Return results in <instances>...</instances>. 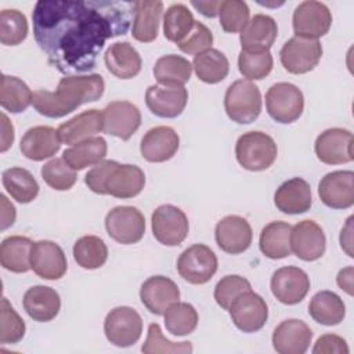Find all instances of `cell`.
Instances as JSON below:
<instances>
[{"label": "cell", "instance_id": "6da1fadb", "mask_svg": "<svg viewBox=\"0 0 354 354\" xmlns=\"http://www.w3.org/2000/svg\"><path fill=\"white\" fill-rule=\"evenodd\" d=\"M134 1L39 0L32 12L33 35L51 66L62 75L90 72L106 40L126 35Z\"/></svg>", "mask_w": 354, "mask_h": 354}, {"label": "cell", "instance_id": "7a4b0ae2", "mask_svg": "<svg viewBox=\"0 0 354 354\" xmlns=\"http://www.w3.org/2000/svg\"><path fill=\"white\" fill-rule=\"evenodd\" d=\"M104 88L105 82L98 73L66 76L59 80L55 91L36 90L32 105L40 115L57 119L66 116L86 102L100 100Z\"/></svg>", "mask_w": 354, "mask_h": 354}, {"label": "cell", "instance_id": "3957f363", "mask_svg": "<svg viewBox=\"0 0 354 354\" xmlns=\"http://www.w3.org/2000/svg\"><path fill=\"white\" fill-rule=\"evenodd\" d=\"M84 183L94 194L130 199L144 189L145 174L136 165H122L106 159L88 170Z\"/></svg>", "mask_w": 354, "mask_h": 354}, {"label": "cell", "instance_id": "277c9868", "mask_svg": "<svg viewBox=\"0 0 354 354\" xmlns=\"http://www.w3.org/2000/svg\"><path fill=\"white\" fill-rule=\"evenodd\" d=\"M261 104L259 87L246 79L231 83L224 95V108L228 118L239 124L254 122L261 112Z\"/></svg>", "mask_w": 354, "mask_h": 354}, {"label": "cell", "instance_id": "5b68a950", "mask_svg": "<svg viewBox=\"0 0 354 354\" xmlns=\"http://www.w3.org/2000/svg\"><path fill=\"white\" fill-rule=\"evenodd\" d=\"M278 148L271 136L263 131L243 133L235 144L238 163L250 171L268 169L277 159Z\"/></svg>", "mask_w": 354, "mask_h": 354}, {"label": "cell", "instance_id": "8992f818", "mask_svg": "<svg viewBox=\"0 0 354 354\" xmlns=\"http://www.w3.org/2000/svg\"><path fill=\"white\" fill-rule=\"evenodd\" d=\"M266 108L275 122L282 124L293 123L303 113L304 95L297 86L288 82H279L267 90Z\"/></svg>", "mask_w": 354, "mask_h": 354}, {"label": "cell", "instance_id": "52a82bcc", "mask_svg": "<svg viewBox=\"0 0 354 354\" xmlns=\"http://www.w3.org/2000/svg\"><path fill=\"white\" fill-rule=\"evenodd\" d=\"M217 267V256L203 243H195L187 248L177 260V271L180 277L192 285H203L209 282L216 274Z\"/></svg>", "mask_w": 354, "mask_h": 354}, {"label": "cell", "instance_id": "ba28073f", "mask_svg": "<svg viewBox=\"0 0 354 354\" xmlns=\"http://www.w3.org/2000/svg\"><path fill=\"white\" fill-rule=\"evenodd\" d=\"M104 333L108 342L113 346L130 347L141 337V315L134 308L127 306L115 307L105 317Z\"/></svg>", "mask_w": 354, "mask_h": 354}, {"label": "cell", "instance_id": "9c48e42d", "mask_svg": "<svg viewBox=\"0 0 354 354\" xmlns=\"http://www.w3.org/2000/svg\"><path fill=\"white\" fill-rule=\"evenodd\" d=\"M108 235L118 243L133 245L145 234L144 214L134 206H116L105 216Z\"/></svg>", "mask_w": 354, "mask_h": 354}, {"label": "cell", "instance_id": "30bf717a", "mask_svg": "<svg viewBox=\"0 0 354 354\" xmlns=\"http://www.w3.org/2000/svg\"><path fill=\"white\" fill-rule=\"evenodd\" d=\"M155 239L165 246H177L188 235L189 224L185 213L174 205L158 206L151 217Z\"/></svg>", "mask_w": 354, "mask_h": 354}, {"label": "cell", "instance_id": "8fae6325", "mask_svg": "<svg viewBox=\"0 0 354 354\" xmlns=\"http://www.w3.org/2000/svg\"><path fill=\"white\" fill-rule=\"evenodd\" d=\"M227 311L230 313L234 325L245 333L260 330L268 318L266 300L252 289L236 296Z\"/></svg>", "mask_w": 354, "mask_h": 354}, {"label": "cell", "instance_id": "7c38bea8", "mask_svg": "<svg viewBox=\"0 0 354 354\" xmlns=\"http://www.w3.org/2000/svg\"><path fill=\"white\" fill-rule=\"evenodd\" d=\"M292 21L293 30L297 37L318 40L329 32L332 14L324 3L306 0L295 8Z\"/></svg>", "mask_w": 354, "mask_h": 354}, {"label": "cell", "instance_id": "4fadbf2b", "mask_svg": "<svg viewBox=\"0 0 354 354\" xmlns=\"http://www.w3.org/2000/svg\"><path fill=\"white\" fill-rule=\"evenodd\" d=\"M322 57V46L318 40L292 37L279 51L281 64L289 73L303 75L313 71Z\"/></svg>", "mask_w": 354, "mask_h": 354}, {"label": "cell", "instance_id": "5bb4252c", "mask_svg": "<svg viewBox=\"0 0 354 354\" xmlns=\"http://www.w3.org/2000/svg\"><path fill=\"white\" fill-rule=\"evenodd\" d=\"M310 278L299 267L286 266L278 268L271 277V292L274 297L286 306L300 303L310 290Z\"/></svg>", "mask_w": 354, "mask_h": 354}, {"label": "cell", "instance_id": "9a60e30c", "mask_svg": "<svg viewBox=\"0 0 354 354\" xmlns=\"http://www.w3.org/2000/svg\"><path fill=\"white\" fill-rule=\"evenodd\" d=\"M141 124L140 109L129 101H112L102 109V131L127 141Z\"/></svg>", "mask_w": 354, "mask_h": 354}, {"label": "cell", "instance_id": "2e32d148", "mask_svg": "<svg viewBox=\"0 0 354 354\" xmlns=\"http://www.w3.org/2000/svg\"><path fill=\"white\" fill-rule=\"evenodd\" d=\"M315 155L325 165H342L354 159L353 133L347 129L332 127L324 130L315 140Z\"/></svg>", "mask_w": 354, "mask_h": 354}, {"label": "cell", "instance_id": "e0dca14e", "mask_svg": "<svg viewBox=\"0 0 354 354\" xmlns=\"http://www.w3.org/2000/svg\"><path fill=\"white\" fill-rule=\"evenodd\" d=\"M326 249L324 230L314 220H303L292 227L290 250L303 261L321 259Z\"/></svg>", "mask_w": 354, "mask_h": 354}, {"label": "cell", "instance_id": "ac0fdd59", "mask_svg": "<svg viewBox=\"0 0 354 354\" xmlns=\"http://www.w3.org/2000/svg\"><path fill=\"white\" fill-rule=\"evenodd\" d=\"M322 203L330 209H348L354 205V173L336 170L325 174L318 184Z\"/></svg>", "mask_w": 354, "mask_h": 354}, {"label": "cell", "instance_id": "d6986e66", "mask_svg": "<svg viewBox=\"0 0 354 354\" xmlns=\"http://www.w3.org/2000/svg\"><path fill=\"white\" fill-rule=\"evenodd\" d=\"M217 246L230 254H239L249 249L253 238V231L246 218L230 214L223 217L214 228Z\"/></svg>", "mask_w": 354, "mask_h": 354}, {"label": "cell", "instance_id": "ffe728a7", "mask_svg": "<svg viewBox=\"0 0 354 354\" xmlns=\"http://www.w3.org/2000/svg\"><path fill=\"white\" fill-rule=\"evenodd\" d=\"M30 267L37 277L55 281L65 275L68 270V261L62 248L58 243L43 239L33 243Z\"/></svg>", "mask_w": 354, "mask_h": 354}, {"label": "cell", "instance_id": "44dd1931", "mask_svg": "<svg viewBox=\"0 0 354 354\" xmlns=\"http://www.w3.org/2000/svg\"><path fill=\"white\" fill-rule=\"evenodd\" d=\"M140 299L151 314L163 315L171 304L180 300V289L170 278L153 275L141 285Z\"/></svg>", "mask_w": 354, "mask_h": 354}, {"label": "cell", "instance_id": "7402d4cb", "mask_svg": "<svg viewBox=\"0 0 354 354\" xmlns=\"http://www.w3.org/2000/svg\"><path fill=\"white\" fill-rule=\"evenodd\" d=\"M271 340L279 354H304L313 340V330L304 321L290 318L274 329Z\"/></svg>", "mask_w": 354, "mask_h": 354}, {"label": "cell", "instance_id": "603a6c76", "mask_svg": "<svg viewBox=\"0 0 354 354\" xmlns=\"http://www.w3.org/2000/svg\"><path fill=\"white\" fill-rule=\"evenodd\" d=\"M188 102V91L184 86L167 87L152 84L147 88L145 104L148 109L159 118H177L185 109Z\"/></svg>", "mask_w": 354, "mask_h": 354}, {"label": "cell", "instance_id": "cb8c5ba5", "mask_svg": "<svg viewBox=\"0 0 354 354\" xmlns=\"http://www.w3.org/2000/svg\"><path fill=\"white\" fill-rule=\"evenodd\" d=\"M180 147V137L169 126H156L149 129L141 138L140 152L142 158L152 163H160L171 159Z\"/></svg>", "mask_w": 354, "mask_h": 354}, {"label": "cell", "instance_id": "d4e9b609", "mask_svg": "<svg viewBox=\"0 0 354 354\" xmlns=\"http://www.w3.org/2000/svg\"><path fill=\"white\" fill-rule=\"evenodd\" d=\"M278 35V26L272 17L256 14L241 30L239 41L246 53L270 51Z\"/></svg>", "mask_w": 354, "mask_h": 354}, {"label": "cell", "instance_id": "484cf974", "mask_svg": "<svg viewBox=\"0 0 354 354\" xmlns=\"http://www.w3.org/2000/svg\"><path fill=\"white\" fill-rule=\"evenodd\" d=\"M59 148L61 140L58 131L51 126H35L28 129L19 144L22 155L35 162L54 156Z\"/></svg>", "mask_w": 354, "mask_h": 354}, {"label": "cell", "instance_id": "4316f807", "mask_svg": "<svg viewBox=\"0 0 354 354\" xmlns=\"http://www.w3.org/2000/svg\"><path fill=\"white\" fill-rule=\"evenodd\" d=\"M274 203L285 214L306 213L313 205L310 184L301 177L286 180L275 191Z\"/></svg>", "mask_w": 354, "mask_h": 354}, {"label": "cell", "instance_id": "83f0119b", "mask_svg": "<svg viewBox=\"0 0 354 354\" xmlns=\"http://www.w3.org/2000/svg\"><path fill=\"white\" fill-rule=\"evenodd\" d=\"M24 310L37 322L53 321L61 308V299L55 289L44 285L29 288L22 299Z\"/></svg>", "mask_w": 354, "mask_h": 354}, {"label": "cell", "instance_id": "f1b7e54d", "mask_svg": "<svg viewBox=\"0 0 354 354\" xmlns=\"http://www.w3.org/2000/svg\"><path fill=\"white\" fill-rule=\"evenodd\" d=\"M57 131L61 142L68 145H75L91 138L94 134L102 131V112L95 108L83 111L72 119L61 123Z\"/></svg>", "mask_w": 354, "mask_h": 354}, {"label": "cell", "instance_id": "f546056e", "mask_svg": "<svg viewBox=\"0 0 354 354\" xmlns=\"http://www.w3.org/2000/svg\"><path fill=\"white\" fill-rule=\"evenodd\" d=\"M104 62L113 76L124 80L137 76L142 65L141 55L129 41L111 44L104 54Z\"/></svg>", "mask_w": 354, "mask_h": 354}, {"label": "cell", "instance_id": "4dcf8cb0", "mask_svg": "<svg viewBox=\"0 0 354 354\" xmlns=\"http://www.w3.org/2000/svg\"><path fill=\"white\" fill-rule=\"evenodd\" d=\"M163 3L155 1H134V17L131 35L137 41L151 43L156 39L159 24L162 19Z\"/></svg>", "mask_w": 354, "mask_h": 354}, {"label": "cell", "instance_id": "1f68e13d", "mask_svg": "<svg viewBox=\"0 0 354 354\" xmlns=\"http://www.w3.org/2000/svg\"><path fill=\"white\" fill-rule=\"evenodd\" d=\"M33 241L22 235H11L3 239L0 245V263L3 268L11 272H28L30 267V254Z\"/></svg>", "mask_w": 354, "mask_h": 354}, {"label": "cell", "instance_id": "d6a6232c", "mask_svg": "<svg viewBox=\"0 0 354 354\" xmlns=\"http://www.w3.org/2000/svg\"><path fill=\"white\" fill-rule=\"evenodd\" d=\"M108 145L102 137H91L65 149L62 159L76 171L95 166L106 156Z\"/></svg>", "mask_w": 354, "mask_h": 354}, {"label": "cell", "instance_id": "836d02e7", "mask_svg": "<svg viewBox=\"0 0 354 354\" xmlns=\"http://www.w3.org/2000/svg\"><path fill=\"white\" fill-rule=\"evenodd\" d=\"M290 231L292 225L285 221H271L267 224L259 238L261 253L272 260L288 257L290 250Z\"/></svg>", "mask_w": 354, "mask_h": 354}, {"label": "cell", "instance_id": "e575fe53", "mask_svg": "<svg viewBox=\"0 0 354 354\" xmlns=\"http://www.w3.org/2000/svg\"><path fill=\"white\" fill-rule=\"evenodd\" d=\"M310 317L325 326H333L343 321L346 306L339 295L332 290H321L315 293L308 304Z\"/></svg>", "mask_w": 354, "mask_h": 354}, {"label": "cell", "instance_id": "d590c367", "mask_svg": "<svg viewBox=\"0 0 354 354\" xmlns=\"http://www.w3.org/2000/svg\"><path fill=\"white\" fill-rule=\"evenodd\" d=\"M192 73V64L181 55L169 54L160 57L153 66V76L160 86L181 87Z\"/></svg>", "mask_w": 354, "mask_h": 354}, {"label": "cell", "instance_id": "8d00e7d4", "mask_svg": "<svg viewBox=\"0 0 354 354\" xmlns=\"http://www.w3.org/2000/svg\"><path fill=\"white\" fill-rule=\"evenodd\" d=\"M192 68L201 82L216 84L227 77L230 72V62L220 50L209 48L194 57Z\"/></svg>", "mask_w": 354, "mask_h": 354}, {"label": "cell", "instance_id": "74e56055", "mask_svg": "<svg viewBox=\"0 0 354 354\" xmlns=\"http://www.w3.org/2000/svg\"><path fill=\"white\" fill-rule=\"evenodd\" d=\"M1 183L10 196L19 203H30L39 194L36 178L24 167H10L4 170Z\"/></svg>", "mask_w": 354, "mask_h": 354}, {"label": "cell", "instance_id": "f35d334b", "mask_svg": "<svg viewBox=\"0 0 354 354\" xmlns=\"http://www.w3.org/2000/svg\"><path fill=\"white\" fill-rule=\"evenodd\" d=\"M33 93L28 84L17 76H1L0 104L3 109L11 113H21L32 104Z\"/></svg>", "mask_w": 354, "mask_h": 354}, {"label": "cell", "instance_id": "ab89813d", "mask_svg": "<svg viewBox=\"0 0 354 354\" xmlns=\"http://www.w3.org/2000/svg\"><path fill=\"white\" fill-rule=\"evenodd\" d=\"M73 259L84 270H97L108 260V248L100 236L84 235L73 245Z\"/></svg>", "mask_w": 354, "mask_h": 354}, {"label": "cell", "instance_id": "60d3db41", "mask_svg": "<svg viewBox=\"0 0 354 354\" xmlns=\"http://www.w3.org/2000/svg\"><path fill=\"white\" fill-rule=\"evenodd\" d=\"M195 19L185 4H171L163 17V35L169 41L180 43L194 28Z\"/></svg>", "mask_w": 354, "mask_h": 354}, {"label": "cell", "instance_id": "b9f144b4", "mask_svg": "<svg viewBox=\"0 0 354 354\" xmlns=\"http://www.w3.org/2000/svg\"><path fill=\"white\" fill-rule=\"evenodd\" d=\"M163 317L167 332L174 336H187L192 333L196 329L199 321L195 307L189 303L180 301L171 304Z\"/></svg>", "mask_w": 354, "mask_h": 354}, {"label": "cell", "instance_id": "7bdbcfd3", "mask_svg": "<svg viewBox=\"0 0 354 354\" xmlns=\"http://www.w3.org/2000/svg\"><path fill=\"white\" fill-rule=\"evenodd\" d=\"M26 17L18 10H1L0 12V41L4 46H18L28 36Z\"/></svg>", "mask_w": 354, "mask_h": 354}, {"label": "cell", "instance_id": "ee69618b", "mask_svg": "<svg viewBox=\"0 0 354 354\" xmlns=\"http://www.w3.org/2000/svg\"><path fill=\"white\" fill-rule=\"evenodd\" d=\"M274 59L270 51L246 53L241 50L238 55V69L246 80H261L272 71Z\"/></svg>", "mask_w": 354, "mask_h": 354}, {"label": "cell", "instance_id": "f6af8a7d", "mask_svg": "<svg viewBox=\"0 0 354 354\" xmlns=\"http://www.w3.org/2000/svg\"><path fill=\"white\" fill-rule=\"evenodd\" d=\"M44 183L55 191H68L76 183V170H73L64 159L55 158L44 163L41 167Z\"/></svg>", "mask_w": 354, "mask_h": 354}, {"label": "cell", "instance_id": "bcb514c9", "mask_svg": "<svg viewBox=\"0 0 354 354\" xmlns=\"http://www.w3.org/2000/svg\"><path fill=\"white\" fill-rule=\"evenodd\" d=\"M0 343L15 344L25 336V322L10 304L7 297L1 299L0 306Z\"/></svg>", "mask_w": 354, "mask_h": 354}, {"label": "cell", "instance_id": "7dc6e473", "mask_svg": "<svg viewBox=\"0 0 354 354\" xmlns=\"http://www.w3.org/2000/svg\"><path fill=\"white\" fill-rule=\"evenodd\" d=\"M194 347L191 344V342H180V343H174L167 340L163 333L162 329L159 326V324L153 322L149 324L148 326V335H147V340L144 342L141 351L144 354H173V353H192Z\"/></svg>", "mask_w": 354, "mask_h": 354}, {"label": "cell", "instance_id": "c3c4849f", "mask_svg": "<svg viewBox=\"0 0 354 354\" xmlns=\"http://www.w3.org/2000/svg\"><path fill=\"white\" fill-rule=\"evenodd\" d=\"M250 10L242 0H223L218 8L220 25L224 32H241L249 22Z\"/></svg>", "mask_w": 354, "mask_h": 354}, {"label": "cell", "instance_id": "681fc988", "mask_svg": "<svg viewBox=\"0 0 354 354\" xmlns=\"http://www.w3.org/2000/svg\"><path fill=\"white\" fill-rule=\"evenodd\" d=\"M250 289V282L246 278L241 275H225L214 288V300L223 310H228L236 296Z\"/></svg>", "mask_w": 354, "mask_h": 354}, {"label": "cell", "instance_id": "f907efd6", "mask_svg": "<svg viewBox=\"0 0 354 354\" xmlns=\"http://www.w3.org/2000/svg\"><path fill=\"white\" fill-rule=\"evenodd\" d=\"M213 44V33L212 30L202 22L195 21L192 30L180 41L177 43L178 48L185 54H201Z\"/></svg>", "mask_w": 354, "mask_h": 354}, {"label": "cell", "instance_id": "816d5d0a", "mask_svg": "<svg viewBox=\"0 0 354 354\" xmlns=\"http://www.w3.org/2000/svg\"><path fill=\"white\" fill-rule=\"evenodd\" d=\"M314 354H348L350 348L347 346V342L333 333L322 335L317 339L314 347H313Z\"/></svg>", "mask_w": 354, "mask_h": 354}, {"label": "cell", "instance_id": "f5cc1de1", "mask_svg": "<svg viewBox=\"0 0 354 354\" xmlns=\"http://www.w3.org/2000/svg\"><path fill=\"white\" fill-rule=\"evenodd\" d=\"M0 203H1V230H7L8 227H11L15 221L17 217V212L12 203L8 202V199L6 198V195H0Z\"/></svg>", "mask_w": 354, "mask_h": 354}, {"label": "cell", "instance_id": "db71d44e", "mask_svg": "<svg viewBox=\"0 0 354 354\" xmlns=\"http://www.w3.org/2000/svg\"><path fill=\"white\" fill-rule=\"evenodd\" d=\"M14 142V126L6 113H1V152H6Z\"/></svg>", "mask_w": 354, "mask_h": 354}, {"label": "cell", "instance_id": "11a10c76", "mask_svg": "<svg viewBox=\"0 0 354 354\" xmlns=\"http://www.w3.org/2000/svg\"><path fill=\"white\" fill-rule=\"evenodd\" d=\"M192 7H195L202 15L207 17V18H214L216 15H218V8L221 1H191Z\"/></svg>", "mask_w": 354, "mask_h": 354}, {"label": "cell", "instance_id": "9f6ffc18", "mask_svg": "<svg viewBox=\"0 0 354 354\" xmlns=\"http://www.w3.org/2000/svg\"><path fill=\"white\" fill-rule=\"evenodd\" d=\"M336 282L347 295L353 296V267H346L339 271Z\"/></svg>", "mask_w": 354, "mask_h": 354}, {"label": "cell", "instance_id": "6f0895ef", "mask_svg": "<svg viewBox=\"0 0 354 354\" xmlns=\"http://www.w3.org/2000/svg\"><path fill=\"white\" fill-rule=\"evenodd\" d=\"M351 221H353V217H348L346 225L342 228V232H340V246L350 257H353V252H351Z\"/></svg>", "mask_w": 354, "mask_h": 354}]
</instances>
